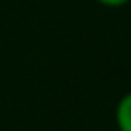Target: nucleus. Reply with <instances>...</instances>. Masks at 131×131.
<instances>
[{"label":"nucleus","mask_w":131,"mask_h":131,"mask_svg":"<svg viewBox=\"0 0 131 131\" xmlns=\"http://www.w3.org/2000/svg\"><path fill=\"white\" fill-rule=\"evenodd\" d=\"M115 123L119 131H131V92L123 94L115 108Z\"/></svg>","instance_id":"nucleus-1"},{"label":"nucleus","mask_w":131,"mask_h":131,"mask_svg":"<svg viewBox=\"0 0 131 131\" xmlns=\"http://www.w3.org/2000/svg\"><path fill=\"white\" fill-rule=\"evenodd\" d=\"M96 2L102 4V6H106V8H121V6L129 4L131 0H96Z\"/></svg>","instance_id":"nucleus-2"}]
</instances>
